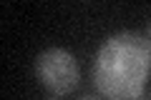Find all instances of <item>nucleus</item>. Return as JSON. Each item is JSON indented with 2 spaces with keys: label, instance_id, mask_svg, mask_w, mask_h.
Instances as JSON below:
<instances>
[{
  "label": "nucleus",
  "instance_id": "7ed1b4c3",
  "mask_svg": "<svg viewBox=\"0 0 151 100\" xmlns=\"http://www.w3.org/2000/svg\"><path fill=\"white\" fill-rule=\"evenodd\" d=\"M78 100H98V98H93V95H81Z\"/></svg>",
  "mask_w": 151,
  "mask_h": 100
},
{
  "label": "nucleus",
  "instance_id": "f257e3e1",
  "mask_svg": "<svg viewBox=\"0 0 151 100\" xmlns=\"http://www.w3.org/2000/svg\"><path fill=\"white\" fill-rule=\"evenodd\" d=\"M149 73L151 40L139 33H116L98 48L93 80L106 100H139Z\"/></svg>",
  "mask_w": 151,
  "mask_h": 100
},
{
  "label": "nucleus",
  "instance_id": "f03ea898",
  "mask_svg": "<svg viewBox=\"0 0 151 100\" xmlns=\"http://www.w3.org/2000/svg\"><path fill=\"white\" fill-rule=\"evenodd\" d=\"M35 78L55 95H68L81 80V70L73 53L63 48H48L35 58Z\"/></svg>",
  "mask_w": 151,
  "mask_h": 100
},
{
  "label": "nucleus",
  "instance_id": "20e7f679",
  "mask_svg": "<svg viewBox=\"0 0 151 100\" xmlns=\"http://www.w3.org/2000/svg\"><path fill=\"white\" fill-rule=\"evenodd\" d=\"M139 100H151V95H144V98H139Z\"/></svg>",
  "mask_w": 151,
  "mask_h": 100
}]
</instances>
